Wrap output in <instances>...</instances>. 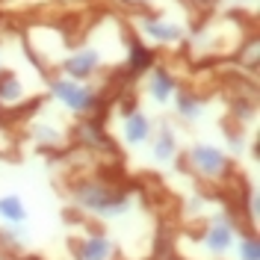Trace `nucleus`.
<instances>
[{"label":"nucleus","mask_w":260,"mask_h":260,"mask_svg":"<svg viewBox=\"0 0 260 260\" xmlns=\"http://www.w3.org/2000/svg\"><path fill=\"white\" fill-rule=\"evenodd\" d=\"M71 201L80 210L92 213L98 219H115L130 210V192L115 186L104 175H86V178L71 180Z\"/></svg>","instance_id":"f257e3e1"},{"label":"nucleus","mask_w":260,"mask_h":260,"mask_svg":"<svg viewBox=\"0 0 260 260\" xmlns=\"http://www.w3.org/2000/svg\"><path fill=\"white\" fill-rule=\"evenodd\" d=\"M48 98H53L56 104H62L68 113L74 115H98L104 107V92L92 86L89 80H74L65 74H53L48 77Z\"/></svg>","instance_id":"f03ea898"},{"label":"nucleus","mask_w":260,"mask_h":260,"mask_svg":"<svg viewBox=\"0 0 260 260\" xmlns=\"http://www.w3.org/2000/svg\"><path fill=\"white\" fill-rule=\"evenodd\" d=\"M186 166L192 169L195 178H201L204 183H225L234 175L231 157L210 142H195V145L186 148Z\"/></svg>","instance_id":"7ed1b4c3"},{"label":"nucleus","mask_w":260,"mask_h":260,"mask_svg":"<svg viewBox=\"0 0 260 260\" xmlns=\"http://www.w3.org/2000/svg\"><path fill=\"white\" fill-rule=\"evenodd\" d=\"M136 30H139L142 39L160 45V48H172V45L186 42V27L166 15H157V12H139L136 15Z\"/></svg>","instance_id":"20e7f679"},{"label":"nucleus","mask_w":260,"mask_h":260,"mask_svg":"<svg viewBox=\"0 0 260 260\" xmlns=\"http://www.w3.org/2000/svg\"><path fill=\"white\" fill-rule=\"evenodd\" d=\"M42 98L30 101L27 89L15 71H0V113H32V107H39Z\"/></svg>","instance_id":"39448f33"},{"label":"nucleus","mask_w":260,"mask_h":260,"mask_svg":"<svg viewBox=\"0 0 260 260\" xmlns=\"http://www.w3.org/2000/svg\"><path fill=\"white\" fill-rule=\"evenodd\" d=\"M101 65H104V53L98 48H74L59 59V74L74 80H92Z\"/></svg>","instance_id":"423d86ee"},{"label":"nucleus","mask_w":260,"mask_h":260,"mask_svg":"<svg viewBox=\"0 0 260 260\" xmlns=\"http://www.w3.org/2000/svg\"><path fill=\"white\" fill-rule=\"evenodd\" d=\"M234 240H237V225H234V219L222 213V216H213L210 222H207V231H204V237H201V243L204 248L216 254V257H222L228 254L231 248H234Z\"/></svg>","instance_id":"0eeeda50"},{"label":"nucleus","mask_w":260,"mask_h":260,"mask_svg":"<svg viewBox=\"0 0 260 260\" xmlns=\"http://www.w3.org/2000/svg\"><path fill=\"white\" fill-rule=\"evenodd\" d=\"M121 136L127 145H145L154 136V118L148 113H142L139 107H133L121 115Z\"/></svg>","instance_id":"6e6552de"},{"label":"nucleus","mask_w":260,"mask_h":260,"mask_svg":"<svg viewBox=\"0 0 260 260\" xmlns=\"http://www.w3.org/2000/svg\"><path fill=\"white\" fill-rule=\"evenodd\" d=\"M145 89L148 95H151V101H157V104H166V101H172L175 98V92L180 89L178 77L166 68V65H151L145 71Z\"/></svg>","instance_id":"1a4fd4ad"},{"label":"nucleus","mask_w":260,"mask_h":260,"mask_svg":"<svg viewBox=\"0 0 260 260\" xmlns=\"http://www.w3.org/2000/svg\"><path fill=\"white\" fill-rule=\"evenodd\" d=\"M74 257L77 260H115L118 257V245L107 234H89L80 243H74Z\"/></svg>","instance_id":"9d476101"},{"label":"nucleus","mask_w":260,"mask_h":260,"mask_svg":"<svg viewBox=\"0 0 260 260\" xmlns=\"http://www.w3.org/2000/svg\"><path fill=\"white\" fill-rule=\"evenodd\" d=\"M151 154H154V160L157 162H172L175 157H178V133H175V127L169 124V121H162L160 130L151 136Z\"/></svg>","instance_id":"9b49d317"},{"label":"nucleus","mask_w":260,"mask_h":260,"mask_svg":"<svg viewBox=\"0 0 260 260\" xmlns=\"http://www.w3.org/2000/svg\"><path fill=\"white\" fill-rule=\"evenodd\" d=\"M207 110V98L192 92V89H178L175 92V113L183 118V121H198Z\"/></svg>","instance_id":"f8f14e48"},{"label":"nucleus","mask_w":260,"mask_h":260,"mask_svg":"<svg viewBox=\"0 0 260 260\" xmlns=\"http://www.w3.org/2000/svg\"><path fill=\"white\" fill-rule=\"evenodd\" d=\"M0 219L6 225H24L27 222V204L21 195H0Z\"/></svg>","instance_id":"ddd939ff"},{"label":"nucleus","mask_w":260,"mask_h":260,"mask_svg":"<svg viewBox=\"0 0 260 260\" xmlns=\"http://www.w3.org/2000/svg\"><path fill=\"white\" fill-rule=\"evenodd\" d=\"M237 254L240 260H260V240L254 231H248V234H240V240H237Z\"/></svg>","instance_id":"4468645a"},{"label":"nucleus","mask_w":260,"mask_h":260,"mask_svg":"<svg viewBox=\"0 0 260 260\" xmlns=\"http://www.w3.org/2000/svg\"><path fill=\"white\" fill-rule=\"evenodd\" d=\"M121 3H130V6H145V3H151V0H121Z\"/></svg>","instance_id":"2eb2a0df"},{"label":"nucleus","mask_w":260,"mask_h":260,"mask_svg":"<svg viewBox=\"0 0 260 260\" xmlns=\"http://www.w3.org/2000/svg\"><path fill=\"white\" fill-rule=\"evenodd\" d=\"M0 71H3V59H0Z\"/></svg>","instance_id":"dca6fc26"}]
</instances>
